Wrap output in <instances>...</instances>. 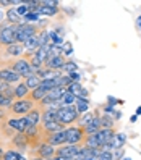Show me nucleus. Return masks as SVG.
<instances>
[{
    "instance_id": "24",
    "label": "nucleus",
    "mask_w": 141,
    "mask_h": 160,
    "mask_svg": "<svg viewBox=\"0 0 141 160\" xmlns=\"http://www.w3.org/2000/svg\"><path fill=\"white\" fill-rule=\"evenodd\" d=\"M47 94H49V91L39 86L37 89H34V91H31V92H29V99H31L33 102H41V100L47 96Z\"/></svg>"
},
{
    "instance_id": "20",
    "label": "nucleus",
    "mask_w": 141,
    "mask_h": 160,
    "mask_svg": "<svg viewBox=\"0 0 141 160\" xmlns=\"http://www.w3.org/2000/svg\"><path fill=\"white\" fill-rule=\"evenodd\" d=\"M125 142H127V134L125 133H115V136L110 139L109 144H110L112 150H114V149H118V147H123Z\"/></svg>"
},
{
    "instance_id": "28",
    "label": "nucleus",
    "mask_w": 141,
    "mask_h": 160,
    "mask_svg": "<svg viewBox=\"0 0 141 160\" xmlns=\"http://www.w3.org/2000/svg\"><path fill=\"white\" fill-rule=\"evenodd\" d=\"M24 84L28 86V89H29V91H34V89H37V88L41 86V78L37 76V74H33V76L24 79Z\"/></svg>"
},
{
    "instance_id": "22",
    "label": "nucleus",
    "mask_w": 141,
    "mask_h": 160,
    "mask_svg": "<svg viewBox=\"0 0 141 160\" xmlns=\"http://www.w3.org/2000/svg\"><path fill=\"white\" fill-rule=\"evenodd\" d=\"M5 16H7V21L10 23V24H13V26L21 24V21H23V18H21L20 15L16 13V10H15V8H10V10H7Z\"/></svg>"
},
{
    "instance_id": "23",
    "label": "nucleus",
    "mask_w": 141,
    "mask_h": 160,
    "mask_svg": "<svg viewBox=\"0 0 141 160\" xmlns=\"http://www.w3.org/2000/svg\"><path fill=\"white\" fill-rule=\"evenodd\" d=\"M13 144L18 149H26L28 146H29V141H28V138H26L24 133H16L13 136Z\"/></svg>"
},
{
    "instance_id": "46",
    "label": "nucleus",
    "mask_w": 141,
    "mask_h": 160,
    "mask_svg": "<svg viewBox=\"0 0 141 160\" xmlns=\"http://www.w3.org/2000/svg\"><path fill=\"white\" fill-rule=\"evenodd\" d=\"M86 160H97L96 157H89V158H86Z\"/></svg>"
},
{
    "instance_id": "15",
    "label": "nucleus",
    "mask_w": 141,
    "mask_h": 160,
    "mask_svg": "<svg viewBox=\"0 0 141 160\" xmlns=\"http://www.w3.org/2000/svg\"><path fill=\"white\" fill-rule=\"evenodd\" d=\"M65 57L63 55H60V57H49L45 60V63H44V68H50V70H59L60 71V68L65 65Z\"/></svg>"
},
{
    "instance_id": "6",
    "label": "nucleus",
    "mask_w": 141,
    "mask_h": 160,
    "mask_svg": "<svg viewBox=\"0 0 141 160\" xmlns=\"http://www.w3.org/2000/svg\"><path fill=\"white\" fill-rule=\"evenodd\" d=\"M65 131H67V144L70 146H80V142H83L86 138L84 129L81 126H70Z\"/></svg>"
},
{
    "instance_id": "49",
    "label": "nucleus",
    "mask_w": 141,
    "mask_h": 160,
    "mask_svg": "<svg viewBox=\"0 0 141 160\" xmlns=\"http://www.w3.org/2000/svg\"><path fill=\"white\" fill-rule=\"evenodd\" d=\"M47 160H55V157H52V158H47Z\"/></svg>"
},
{
    "instance_id": "40",
    "label": "nucleus",
    "mask_w": 141,
    "mask_h": 160,
    "mask_svg": "<svg viewBox=\"0 0 141 160\" xmlns=\"http://www.w3.org/2000/svg\"><path fill=\"white\" fill-rule=\"evenodd\" d=\"M5 118V110H2V108H0V121H2Z\"/></svg>"
},
{
    "instance_id": "3",
    "label": "nucleus",
    "mask_w": 141,
    "mask_h": 160,
    "mask_svg": "<svg viewBox=\"0 0 141 160\" xmlns=\"http://www.w3.org/2000/svg\"><path fill=\"white\" fill-rule=\"evenodd\" d=\"M8 67H10L15 73H18L21 78H29V76H33V68H31V63H29V60L28 58H18V60H15V62H12V63H8Z\"/></svg>"
},
{
    "instance_id": "34",
    "label": "nucleus",
    "mask_w": 141,
    "mask_h": 160,
    "mask_svg": "<svg viewBox=\"0 0 141 160\" xmlns=\"http://www.w3.org/2000/svg\"><path fill=\"white\" fill-rule=\"evenodd\" d=\"M15 10H16V13L20 15L21 18H24V16H26L28 13H31V10H29V7H28V5H26L24 2H23V3L20 5V7H16Z\"/></svg>"
},
{
    "instance_id": "17",
    "label": "nucleus",
    "mask_w": 141,
    "mask_h": 160,
    "mask_svg": "<svg viewBox=\"0 0 141 160\" xmlns=\"http://www.w3.org/2000/svg\"><path fill=\"white\" fill-rule=\"evenodd\" d=\"M29 89H28V86L24 84V81L21 82H18L16 86H15V99L18 100H21V99H28V96H29Z\"/></svg>"
},
{
    "instance_id": "11",
    "label": "nucleus",
    "mask_w": 141,
    "mask_h": 160,
    "mask_svg": "<svg viewBox=\"0 0 141 160\" xmlns=\"http://www.w3.org/2000/svg\"><path fill=\"white\" fill-rule=\"evenodd\" d=\"M0 79L5 81L7 84H12V82H21V76H20L18 73H15L10 67L0 68Z\"/></svg>"
},
{
    "instance_id": "14",
    "label": "nucleus",
    "mask_w": 141,
    "mask_h": 160,
    "mask_svg": "<svg viewBox=\"0 0 141 160\" xmlns=\"http://www.w3.org/2000/svg\"><path fill=\"white\" fill-rule=\"evenodd\" d=\"M67 91H70L75 97H81V99H88V97H89L88 89H84L80 82H75V81L67 88Z\"/></svg>"
},
{
    "instance_id": "21",
    "label": "nucleus",
    "mask_w": 141,
    "mask_h": 160,
    "mask_svg": "<svg viewBox=\"0 0 141 160\" xmlns=\"http://www.w3.org/2000/svg\"><path fill=\"white\" fill-rule=\"evenodd\" d=\"M75 108L78 110V113H80V115L88 113V112H89V99L76 97V100H75Z\"/></svg>"
},
{
    "instance_id": "37",
    "label": "nucleus",
    "mask_w": 141,
    "mask_h": 160,
    "mask_svg": "<svg viewBox=\"0 0 141 160\" xmlns=\"http://www.w3.org/2000/svg\"><path fill=\"white\" fill-rule=\"evenodd\" d=\"M102 150V149H101ZM97 160H114V155H112V150H102L99 154Z\"/></svg>"
},
{
    "instance_id": "25",
    "label": "nucleus",
    "mask_w": 141,
    "mask_h": 160,
    "mask_svg": "<svg viewBox=\"0 0 141 160\" xmlns=\"http://www.w3.org/2000/svg\"><path fill=\"white\" fill-rule=\"evenodd\" d=\"M50 45H52V44H50ZM50 45H42V47H39V49L34 52V58H37L39 62L45 63V60L49 58V49H50Z\"/></svg>"
},
{
    "instance_id": "7",
    "label": "nucleus",
    "mask_w": 141,
    "mask_h": 160,
    "mask_svg": "<svg viewBox=\"0 0 141 160\" xmlns=\"http://www.w3.org/2000/svg\"><path fill=\"white\" fill-rule=\"evenodd\" d=\"M59 2L57 0H44V2H39V8H37V13H39L41 16H55L60 8H59Z\"/></svg>"
},
{
    "instance_id": "48",
    "label": "nucleus",
    "mask_w": 141,
    "mask_h": 160,
    "mask_svg": "<svg viewBox=\"0 0 141 160\" xmlns=\"http://www.w3.org/2000/svg\"><path fill=\"white\" fill-rule=\"evenodd\" d=\"M122 160H131L130 157H123V158H122Z\"/></svg>"
},
{
    "instance_id": "45",
    "label": "nucleus",
    "mask_w": 141,
    "mask_h": 160,
    "mask_svg": "<svg viewBox=\"0 0 141 160\" xmlns=\"http://www.w3.org/2000/svg\"><path fill=\"white\" fill-rule=\"evenodd\" d=\"M3 16H5V13H3V12H0V23L3 21Z\"/></svg>"
},
{
    "instance_id": "13",
    "label": "nucleus",
    "mask_w": 141,
    "mask_h": 160,
    "mask_svg": "<svg viewBox=\"0 0 141 160\" xmlns=\"http://www.w3.org/2000/svg\"><path fill=\"white\" fill-rule=\"evenodd\" d=\"M55 152H57V149H55L54 146L44 142V144H41V146H39V149H37V157H41V158L47 160V158L55 157Z\"/></svg>"
},
{
    "instance_id": "18",
    "label": "nucleus",
    "mask_w": 141,
    "mask_h": 160,
    "mask_svg": "<svg viewBox=\"0 0 141 160\" xmlns=\"http://www.w3.org/2000/svg\"><path fill=\"white\" fill-rule=\"evenodd\" d=\"M7 53H8V57H21V55L26 53V49H24V45L21 44H13V45H8L7 47Z\"/></svg>"
},
{
    "instance_id": "33",
    "label": "nucleus",
    "mask_w": 141,
    "mask_h": 160,
    "mask_svg": "<svg viewBox=\"0 0 141 160\" xmlns=\"http://www.w3.org/2000/svg\"><path fill=\"white\" fill-rule=\"evenodd\" d=\"M39 18H41V15L37 13V12H31V13H28L23 20H24V23H36V21H39Z\"/></svg>"
},
{
    "instance_id": "9",
    "label": "nucleus",
    "mask_w": 141,
    "mask_h": 160,
    "mask_svg": "<svg viewBox=\"0 0 141 160\" xmlns=\"http://www.w3.org/2000/svg\"><path fill=\"white\" fill-rule=\"evenodd\" d=\"M81 146H70V144H65L60 146L55 152V157H65V158H75L80 152H81Z\"/></svg>"
},
{
    "instance_id": "27",
    "label": "nucleus",
    "mask_w": 141,
    "mask_h": 160,
    "mask_svg": "<svg viewBox=\"0 0 141 160\" xmlns=\"http://www.w3.org/2000/svg\"><path fill=\"white\" fill-rule=\"evenodd\" d=\"M39 47H41V42H39V37H37V36L31 37L29 41L24 42V49L28 50V53H34Z\"/></svg>"
},
{
    "instance_id": "1",
    "label": "nucleus",
    "mask_w": 141,
    "mask_h": 160,
    "mask_svg": "<svg viewBox=\"0 0 141 160\" xmlns=\"http://www.w3.org/2000/svg\"><path fill=\"white\" fill-rule=\"evenodd\" d=\"M80 118L78 110L75 108V105H63L57 110V117H55V121L62 126H68L71 123H75Z\"/></svg>"
},
{
    "instance_id": "2",
    "label": "nucleus",
    "mask_w": 141,
    "mask_h": 160,
    "mask_svg": "<svg viewBox=\"0 0 141 160\" xmlns=\"http://www.w3.org/2000/svg\"><path fill=\"white\" fill-rule=\"evenodd\" d=\"M41 31L39 28L34 26V24H29V23H21L16 26V42L18 44H24L26 41H29L31 37L37 36Z\"/></svg>"
},
{
    "instance_id": "19",
    "label": "nucleus",
    "mask_w": 141,
    "mask_h": 160,
    "mask_svg": "<svg viewBox=\"0 0 141 160\" xmlns=\"http://www.w3.org/2000/svg\"><path fill=\"white\" fill-rule=\"evenodd\" d=\"M26 118L31 123V126H39V123L42 121V112L39 108H33L29 113L26 115Z\"/></svg>"
},
{
    "instance_id": "44",
    "label": "nucleus",
    "mask_w": 141,
    "mask_h": 160,
    "mask_svg": "<svg viewBox=\"0 0 141 160\" xmlns=\"http://www.w3.org/2000/svg\"><path fill=\"white\" fill-rule=\"evenodd\" d=\"M3 154H5V152H3V149L0 147V160H3Z\"/></svg>"
},
{
    "instance_id": "12",
    "label": "nucleus",
    "mask_w": 141,
    "mask_h": 160,
    "mask_svg": "<svg viewBox=\"0 0 141 160\" xmlns=\"http://www.w3.org/2000/svg\"><path fill=\"white\" fill-rule=\"evenodd\" d=\"M94 136H96L97 144H99V147H101V146L110 142V139L115 136V131H114V128H101Z\"/></svg>"
},
{
    "instance_id": "47",
    "label": "nucleus",
    "mask_w": 141,
    "mask_h": 160,
    "mask_svg": "<svg viewBox=\"0 0 141 160\" xmlns=\"http://www.w3.org/2000/svg\"><path fill=\"white\" fill-rule=\"evenodd\" d=\"M33 160H44V158H41V157H36V158H33Z\"/></svg>"
},
{
    "instance_id": "8",
    "label": "nucleus",
    "mask_w": 141,
    "mask_h": 160,
    "mask_svg": "<svg viewBox=\"0 0 141 160\" xmlns=\"http://www.w3.org/2000/svg\"><path fill=\"white\" fill-rule=\"evenodd\" d=\"M45 142L54 146V147L65 146V144H67V131L60 129V131H55V133H52V134H47L45 136Z\"/></svg>"
},
{
    "instance_id": "10",
    "label": "nucleus",
    "mask_w": 141,
    "mask_h": 160,
    "mask_svg": "<svg viewBox=\"0 0 141 160\" xmlns=\"http://www.w3.org/2000/svg\"><path fill=\"white\" fill-rule=\"evenodd\" d=\"M7 125L10 126L12 129H15L16 133H24V131L31 126V123L28 121L26 117H21V118H10L7 121Z\"/></svg>"
},
{
    "instance_id": "16",
    "label": "nucleus",
    "mask_w": 141,
    "mask_h": 160,
    "mask_svg": "<svg viewBox=\"0 0 141 160\" xmlns=\"http://www.w3.org/2000/svg\"><path fill=\"white\" fill-rule=\"evenodd\" d=\"M101 128H102L101 126V117L96 115V117L91 120V123H88L83 129H84V134H86V136H91V134H96Z\"/></svg>"
},
{
    "instance_id": "5",
    "label": "nucleus",
    "mask_w": 141,
    "mask_h": 160,
    "mask_svg": "<svg viewBox=\"0 0 141 160\" xmlns=\"http://www.w3.org/2000/svg\"><path fill=\"white\" fill-rule=\"evenodd\" d=\"M0 44L5 47L16 44V26L7 24L0 28Z\"/></svg>"
},
{
    "instance_id": "26",
    "label": "nucleus",
    "mask_w": 141,
    "mask_h": 160,
    "mask_svg": "<svg viewBox=\"0 0 141 160\" xmlns=\"http://www.w3.org/2000/svg\"><path fill=\"white\" fill-rule=\"evenodd\" d=\"M60 129H63V126L59 125L57 121H49V123H42V131H44V134H45V136L55 133V131H60Z\"/></svg>"
},
{
    "instance_id": "4",
    "label": "nucleus",
    "mask_w": 141,
    "mask_h": 160,
    "mask_svg": "<svg viewBox=\"0 0 141 160\" xmlns=\"http://www.w3.org/2000/svg\"><path fill=\"white\" fill-rule=\"evenodd\" d=\"M34 108V102L31 99H21V100H15L13 105L8 108L13 115H21V117H26L29 112Z\"/></svg>"
},
{
    "instance_id": "30",
    "label": "nucleus",
    "mask_w": 141,
    "mask_h": 160,
    "mask_svg": "<svg viewBox=\"0 0 141 160\" xmlns=\"http://www.w3.org/2000/svg\"><path fill=\"white\" fill-rule=\"evenodd\" d=\"M3 160H26V157L23 154H20L18 150H7L3 154Z\"/></svg>"
},
{
    "instance_id": "42",
    "label": "nucleus",
    "mask_w": 141,
    "mask_h": 160,
    "mask_svg": "<svg viewBox=\"0 0 141 160\" xmlns=\"http://www.w3.org/2000/svg\"><path fill=\"white\" fill-rule=\"evenodd\" d=\"M136 24H138V28H141V15L138 16V20H136Z\"/></svg>"
},
{
    "instance_id": "35",
    "label": "nucleus",
    "mask_w": 141,
    "mask_h": 160,
    "mask_svg": "<svg viewBox=\"0 0 141 160\" xmlns=\"http://www.w3.org/2000/svg\"><path fill=\"white\" fill-rule=\"evenodd\" d=\"M112 155H114V160H122L125 157V149L123 147H118L112 150Z\"/></svg>"
},
{
    "instance_id": "39",
    "label": "nucleus",
    "mask_w": 141,
    "mask_h": 160,
    "mask_svg": "<svg viewBox=\"0 0 141 160\" xmlns=\"http://www.w3.org/2000/svg\"><path fill=\"white\" fill-rule=\"evenodd\" d=\"M68 76L71 78V81H75V82H80V73H78V71H75V73L68 74Z\"/></svg>"
},
{
    "instance_id": "31",
    "label": "nucleus",
    "mask_w": 141,
    "mask_h": 160,
    "mask_svg": "<svg viewBox=\"0 0 141 160\" xmlns=\"http://www.w3.org/2000/svg\"><path fill=\"white\" fill-rule=\"evenodd\" d=\"M75 100H76V97H75L70 91H65L62 99H60V103H62V107L63 105H75Z\"/></svg>"
},
{
    "instance_id": "38",
    "label": "nucleus",
    "mask_w": 141,
    "mask_h": 160,
    "mask_svg": "<svg viewBox=\"0 0 141 160\" xmlns=\"http://www.w3.org/2000/svg\"><path fill=\"white\" fill-rule=\"evenodd\" d=\"M62 49H63V55H65V57H68V55H71V53H73L71 42H65V44L62 45Z\"/></svg>"
},
{
    "instance_id": "32",
    "label": "nucleus",
    "mask_w": 141,
    "mask_h": 160,
    "mask_svg": "<svg viewBox=\"0 0 141 160\" xmlns=\"http://www.w3.org/2000/svg\"><path fill=\"white\" fill-rule=\"evenodd\" d=\"M96 117L94 113H91V112H88V113H83V117L81 118H78V126H81V128H84L88 123H91V120Z\"/></svg>"
},
{
    "instance_id": "43",
    "label": "nucleus",
    "mask_w": 141,
    "mask_h": 160,
    "mask_svg": "<svg viewBox=\"0 0 141 160\" xmlns=\"http://www.w3.org/2000/svg\"><path fill=\"white\" fill-rule=\"evenodd\" d=\"M136 120H138V117H136V115H133V117H131V118H130V121H131V123H135V121H136Z\"/></svg>"
},
{
    "instance_id": "36",
    "label": "nucleus",
    "mask_w": 141,
    "mask_h": 160,
    "mask_svg": "<svg viewBox=\"0 0 141 160\" xmlns=\"http://www.w3.org/2000/svg\"><path fill=\"white\" fill-rule=\"evenodd\" d=\"M101 126L102 128H112V126H114V118L101 117Z\"/></svg>"
},
{
    "instance_id": "41",
    "label": "nucleus",
    "mask_w": 141,
    "mask_h": 160,
    "mask_svg": "<svg viewBox=\"0 0 141 160\" xmlns=\"http://www.w3.org/2000/svg\"><path fill=\"white\" fill-rule=\"evenodd\" d=\"M135 115H136V117H139V115H141V105L136 108V113H135Z\"/></svg>"
},
{
    "instance_id": "29",
    "label": "nucleus",
    "mask_w": 141,
    "mask_h": 160,
    "mask_svg": "<svg viewBox=\"0 0 141 160\" xmlns=\"http://www.w3.org/2000/svg\"><path fill=\"white\" fill-rule=\"evenodd\" d=\"M60 71H62V74H71L75 71H78V65H76V62L67 60V62H65V65L60 68Z\"/></svg>"
}]
</instances>
